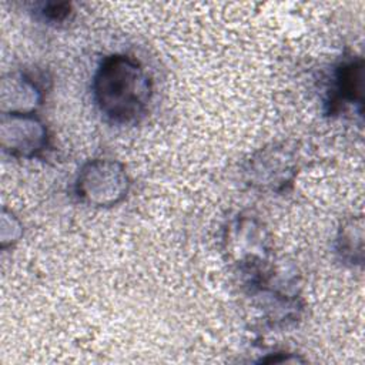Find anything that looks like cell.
<instances>
[{"label":"cell","mask_w":365,"mask_h":365,"mask_svg":"<svg viewBox=\"0 0 365 365\" xmlns=\"http://www.w3.org/2000/svg\"><path fill=\"white\" fill-rule=\"evenodd\" d=\"M364 58L359 56H345L335 66L328 97L325 100V114L336 115L348 107H358L362 113L364 104Z\"/></svg>","instance_id":"cell-6"},{"label":"cell","mask_w":365,"mask_h":365,"mask_svg":"<svg viewBox=\"0 0 365 365\" xmlns=\"http://www.w3.org/2000/svg\"><path fill=\"white\" fill-rule=\"evenodd\" d=\"M47 93L46 78L27 70H13L0 81L1 113H36Z\"/></svg>","instance_id":"cell-7"},{"label":"cell","mask_w":365,"mask_h":365,"mask_svg":"<svg viewBox=\"0 0 365 365\" xmlns=\"http://www.w3.org/2000/svg\"><path fill=\"white\" fill-rule=\"evenodd\" d=\"M131 188L130 175L123 163L113 158L86 161L74 180V194L88 207L108 208L120 204Z\"/></svg>","instance_id":"cell-3"},{"label":"cell","mask_w":365,"mask_h":365,"mask_svg":"<svg viewBox=\"0 0 365 365\" xmlns=\"http://www.w3.org/2000/svg\"><path fill=\"white\" fill-rule=\"evenodd\" d=\"M37 14L48 23H63L73 14V7L70 3H41L37 9Z\"/></svg>","instance_id":"cell-10"},{"label":"cell","mask_w":365,"mask_h":365,"mask_svg":"<svg viewBox=\"0 0 365 365\" xmlns=\"http://www.w3.org/2000/svg\"><path fill=\"white\" fill-rule=\"evenodd\" d=\"M222 252L247 295L278 272L269 232L252 214H238L228 221L222 234Z\"/></svg>","instance_id":"cell-2"},{"label":"cell","mask_w":365,"mask_h":365,"mask_svg":"<svg viewBox=\"0 0 365 365\" xmlns=\"http://www.w3.org/2000/svg\"><path fill=\"white\" fill-rule=\"evenodd\" d=\"M335 251L338 258L351 267L362 265L364 261V221L362 218H349L345 221L335 238Z\"/></svg>","instance_id":"cell-8"},{"label":"cell","mask_w":365,"mask_h":365,"mask_svg":"<svg viewBox=\"0 0 365 365\" xmlns=\"http://www.w3.org/2000/svg\"><path fill=\"white\" fill-rule=\"evenodd\" d=\"M93 101L106 121L135 125L147 114L153 98V80L133 56L113 53L103 57L91 80Z\"/></svg>","instance_id":"cell-1"},{"label":"cell","mask_w":365,"mask_h":365,"mask_svg":"<svg viewBox=\"0 0 365 365\" xmlns=\"http://www.w3.org/2000/svg\"><path fill=\"white\" fill-rule=\"evenodd\" d=\"M21 235H23V224L13 214V211L3 207L1 214H0V245H1V250H6L7 247H13L14 244H17L20 241Z\"/></svg>","instance_id":"cell-9"},{"label":"cell","mask_w":365,"mask_h":365,"mask_svg":"<svg viewBox=\"0 0 365 365\" xmlns=\"http://www.w3.org/2000/svg\"><path fill=\"white\" fill-rule=\"evenodd\" d=\"M0 147L14 158H43L50 148L47 125L36 113H1Z\"/></svg>","instance_id":"cell-5"},{"label":"cell","mask_w":365,"mask_h":365,"mask_svg":"<svg viewBox=\"0 0 365 365\" xmlns=\"http://www.w3.org/2000/svg\"><path fill=\"white\" fill-rule=\"evenodd\" d=\"M299 170V157L288 143H272L258 148L244 163L248 185L261 191L282 192L294 184Z\"/></svg>","instance_id":"cell-4"}]
</instances>
